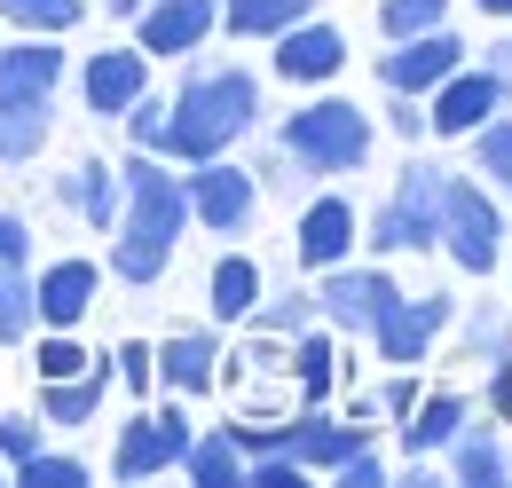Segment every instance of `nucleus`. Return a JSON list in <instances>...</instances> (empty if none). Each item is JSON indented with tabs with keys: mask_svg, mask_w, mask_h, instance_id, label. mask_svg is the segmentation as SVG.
I'll return each instance as SVG.
<instances>
[{
	"mask_svg": "<svg viewBox=\"0 0 512 488\" xmlns=\"http://www.w3.org/2000/svg\"><path fill=\"white\" fill-rule=\"evenodd\" d=\"M95 300H103V268L79 260V252L48 260V268L32 276V315H40V331H79V323L95 315Z\"/></svg>",
	"mask_w": 512,
	"mask_h": 488,
	"instance_id": "nucleus-16",
	"label": "nucleus"
},
{
	"mask_svg": "<svg viewBox=\"0 0 512 488\" xmlns=\"http://www.w3.org/2000/svg\"><path fill=\"white\" fill-rule=\"evenodd\" d=\"M418 394H426V386H418V370H394V378H386V386L371 394V402H379V418H386V426H402Z\"/></svg>",
	"mask_w": 512,
	"mask_h": 488,
	"instance_id": "nucleus-40",
	"label": "nucleus"
},
{
	"mask_svg": "<svg viewBox=\"0 0 512 488\" xmlns=\"http://www.w3.org/2000/svg\"><path fill=\"white\" fill-rule=\"evenodd\" d=\"M103 8H111V16H127V24L142 16V0H103Z\"/></svg>",
	"mask_w": 512,
	"mask_h": 488,
	"instance_id": "nucleus-48",
	"label": "nucleus"
},
{
	"mask_svg": "<svg viewBox=\"0 0 512 488\" xmlns=\"http://www.w3.org/2000/svg\"><path fill=\"white\" fill-rule=\"evenodd\" d=\"M71 56L48 40V32H16L0 40V103H56Z\"/></svg>",
	"mask_w": 512,
	"mask_h": 488,
	"instance_id": "nucleus-17",
	"label": "nucleus"
},
{
	"mask_svg": "<svg viewBox=\"0 0 512 488\" xmlns=\"http://www.w3.org/2000/svg\"><path fill=\"white\" fill-rule=\"evenodd\" d=\"M442 189H449V166L410 158L402 182H394V197L363 221V244H371L379 260H394V252H434V237H442Z\"/></svg>",
	"mask_w": 512,
	"mask_h": 488,
	"instance_id": "nucleus-4",
	"label": "nucleus"
},
{
	"mask_svg": "<svg viewBox=\"0 0 512 488\" xmlns=\"http://www.w3.org/2000/svg\"><path fill=\"white\" fill-rule=\"evenodd\" d=\"M56 134V111L48 103H0V166H32Z\"/></svg>",
	"mask_w": 512,
	"mask_h": 488,
	"instance_id": "nucleus-28",
	"label": "nucleus"
},
{
	"mask_svg": "<svg viewBox=\"0 0 512 488\" xmlns=\"http://www.w3.org/2000/svg\"><path fill=\"white\" fill-rule=\"evenodd\" d=\"M119 182H127V205H119V229H111V276L119 284H158L174 268L182 237H190L182 166L158 158V150H127L119 158Z\"/></svg>",
	"mask_w": 512,
	"mask_h": 488,
	"instance_id": "nucleus-1",
	"label": "nucleus"
},
{
	"mask_svg": "<svg viewBox=\"0 0 512 488\" xmlns=\"http://www.w3.org/2000/svg\"><path fill=\"white\" fill-rule=\"evenodd\" d=\"M434 24H449V0H379L386 40H410V32H434Z\"/></svg>",
	"mask_w": 512,
	"mask_h": 488,
	"instance_id": "nucleus-35",
	"label": "nucleus"
},
{
	"mask_svg": "<svg viewBox=\"0 0 512 488\" xmlns=\"http://www.w3.org/2000/svg\"><path fill=\"white\" fill-rule=\"evenodd\" d=\"M245 134H260V79L245 63H190L182 87L166 95V158L197 166L237 150Z\"/></svg>",
	"mask_w": 512,
	"mask_h": 488,
	"instance_id": "nucleus-2",
	"label": "nucleus"
},
{
	"mask_svg": "<svg viewBox=\"0 0 512 488\" xmlns=\"http://www.w3.org/2000/svg\"><path fill=\"white\" fill-rule=\"evenodd\" d=\"M465 418H473V402H465L457 386H426V394L410 402V418L394 426V433H402V457H442Z\"/></svg>",
	"mask_w": 512,
	"mask_h": 488,
	"instance_id": "nucleus-22",
	"label": "nucleus"
},
{
	"mask_svg": "<svg viewBox=\"0 0 512 488\" xmlns=\"http://www.w3.org/2000/svg\"><path fill=\"white\" fill-rule=\"evenodd\" d=\"M0 481H8V465H0Z\"/></svg>",
	"mask_w": 512,
	"mask_h": 488,
	"instance_id": "nucleus-49",
	"label": "nucleus"
},
{
	"mask_svg": "<svg viewBox=\"0 0 512 488\" xmlns=\"http://www.w3.org/2000/svg\"><path fill=\"white\" fill-rule=\"evenodd\" d=\"M481 16H497V24H512V0H473Z\"/></svg>",
	"mask_w": 512,
	"mask_h": 488,
	"instance_id": "nucleus-47",
	"label": "nucleus"
},
{
	"mask_svg": "<svg viewBox=\"0 0 512 488\" xmlns=\"http://www.w3.org/2000/svg\"><path fill=\"white\" fill-rule=\"evenodd\" d=\"M434 252H449V268H457V276H497V268H505V213H497L489 182L449 174V189H442V237H434Z\"/></svg>",
	"mask_w": 512,
	"mask_h": 488,
	"instance_id": "nucleus-5",
	"label": "nucleus"
},
{
	"mask_svg": "<svg viewBox=\"0 0 512 488\" xmlns=\"http://www.w3.org/2000/svg\"><path fill=\"white\" fill-rule=\"evenodd\" d=\"M260 292H268V276H260L253 252H221L213 276H205V307H213V323H245Z\"/></svg>",
	"mask_w": 512,
	"mask_h": 488,
	"instance_id": "nucleus-25",
	"label": "nucleus"
},
{
	"mask_svg": "<svg viewBox=\"0 0 512 488\" xmlns=\"http://www.w3.org/2000/svg\"><path fill=\"white\" fill-rule=\"evenodd\" d=\"M489 418H505V426H512V355L489 363Z\"/></svg>",
	"mask_w": 512,
	"mask_h": 488,
	"instance_id": "nucleus-45",
	"label": "nucleus"
},
{
	"mask_svg": "<svg viewBox=\"0 0 512 488\" xmlns=\"http://www.w3.org/2000/svg\"><path fill=\"white\" fill-rule=\"evenodd\" d=\"M32 331H40V315H32V268L0 260V347H24Z\"/></svg>",
	"mask_w": 512,
	"mask_h": 488,
	"instance_id": "nucleus-33",
	"label": "nucleus"
},
{
	"mask_svg": "<svg viewBox=\"0 0 512 488\" xmlns=\"http://www.w3.org/2000/svg\"><path fill=\"white\" fill-rule=\"evenodd\" d=\"M0 24L8 32H48V40H64L87 24V0H0Z\"/></svg>",
	"mask_w": 512,
	"mask_h": 488,
	"instance_id": "nucleus-32",
	"label": "nucleus"
},
{
	"mask_svg": "<svg viewBox=\"0 0 512 488\" xmlns=\"http://www.w3.org/2000/svg\"><path fill=\"white\" fill-rule=\"evenodd\" d=\"M465 56H473V48H465L449 24H434V32H410V40H386L379 87H386V95H418V103H426V95H434V87H442V79H449Z\"/></svg>",
	"mask_w": 512,
	"mask_h": 488,
	"instance_id": "nucleus-10",
	"label": "nucleus"
},
{
	"mask_svg": "<svg viewBox=\"0 0 512 488\" xmlns=\"http://www.w3.org/2000/svg\"><path fill=\"white\" fill-rule=\"evenodd\" d=\"M16 488H87L95 473H87V457H64V449H32L16 473H8Z\"/></svg>",
	"mask_w": 512,
	"mask_h": 488,
	"instance_id": "nucleus-34",
	"label": "nucleus"
},
{
	"mask_svg": "<svg viewBox=\"0 0 512 488\" xmlns=\"http://www.w3.org/2000/svg\"><path fill=\"white\" fill-rule=\"evenodd\" d=\"M150 363H158V394H182V402H190V394H213V386H221V363H229V355H221L213 331H174L166 347H150Z\"/></svg>",
	"mask_w": 512,
	"mask_h": 488,
	"instance_id": "nucleus-20",
	"label": "nucleus"
},
{
	"mask_svg": "<svg viewBox=\"0 0 512 488\" xmlns=\"http://www.w3.org/2000/svg\"><path fill=\"white\" fill-rule=\"evenodd\" d=\"M119 394V378H111V355H95V363L79 370V378H40V426H95L103 418V402Z\"/></svg>",
	"mask_w": 512,
	"mask_h": 488,
	"instance_id": "nucleus-19",
	"label": "nucleus"
},
{
	"mask_svg": "<svg viewBox=\"0 0 512 488\" xmlns=\"http://www.w3.org/2000/svg\"><path fill=\"white\" fill-rule=\"evenodd\" d=\"M371 142H379V126H371V111H363V103H347V95H316V103H300L292 119L276 126V150H284L308 182L363 174Z\"/></svg>",
	"mask_w": 512,
	"mask_h": 488,
	"instance_id": "nucleus-3",
	"label": "nucleus"
},
{
	"mask_svg": "<svg viewBox=\"0 0 512 488\" xmlns=\"http://www.w3.org/2000/svg\"><path fill=\"white\" fill-rule=\"evenodd\" d=\"M473 63L505 87V103H512V32H505V40H481V56H473Z\"/></svg>",
	"mask_w": 512,
	"mask_h": 488,
	"instance_id": "nucleus-44",
	"label": "nucleus"
},
{
	"mask_svg": "<svg viewBox=\"0 0 512 488\" xmlns=\"http://www.w3.org/2000/svg\"><path fill=\"white\" fill-rule=\"evenodd\" d=\"M331 481L339 488H386V457L379 449H355L347 465H331Z\"/></svg>",
	"mask_w": 512,
	"mask_h": 488,
	"instance_id": "nucleus-41",
	"label": "nucleus"
},
{
	"mask_svg": "<svg viewBox=\"0 0 512 488\" xmlns=\"http://www.w3.org/2000/svg\"><path fill=\"white\" fill-rule=\"evenodd\" d=\"M465 150H473V182H489V189H512V103L497 111V119H481L473 134H465Z\"/></svg>",
	"mask_w": 512,
	"mask_h": 488,
	"instance_id": "nucleus-30",
	"label": "nucleus"
},
{
	"mask_svg": "<svg viewBox=\"0 0 512 488\" xmlns=\"http://www.w3.org/2000/svg\"><path fill=\"white\" fill-rule=\"evenodd\" d=\"M95 363L71 331H40V347H32V378H79V370Z\"/></svg>",
	"mask_w": 512,
	"mask_h": 488,
	"instance_id": "nucleus-36",
	"label": "nucleus"
},
{
	"mask_svg": "<svg viewBox=\"0 0 512 488\" xmlns=\"http://www.w3.org/2000/svg\"><path fill=\"white\" fill-rule=\"evenodd\" d=\"M56 197H64L95 237H111V229H119V205H127V182H119L111 158H79L71 174H56Z\"/></svg>",
	"mask_w": 512,
	"mask_h": 488,
	"instance_id": "nucleus-21",
	"label": "nucleus"
},
{
	"mask_svg": "<svg viewBox=\"0 0 512 488\" xmlns=\"http://www.w3.org/2000/svg\"><path fill=\"white\" fill-rule=\"evenodd\" d=\"M190 410H182V394H166V402H142L119 441H111V481H158V473H182V449H190Z\"/></svg>",
	"mask_w": 512,
	"mask_h": 488,
	"instance_id": "nucleus-6",
	"label": "nucleus"
},
{
	"mask_svg": "<svg viewBox=\"0 0 512 488\" xmlns=\"http://www.w3.org/2000/svg\"><path fill=\"white\" fill-rule=\"evenodd\" d=\"M32 449H48V426H40V418H24V410H0V465L16 473Z\"/></svg>",
	"mask_w": 512,
	"mask_h": 488,
	"instance_id": "nucleus-39",
	"label": "nucleus"
},
{
	"mask_svg": "<svg viewBox=\"0 0 512 488\" xmlns=\"http://www.w3.org/2000/svg\"><path fill=\"white\" fill-rule=\"evenodd\" d=\"M268 63H276L284 87H331V79L347 71V32L323 24V16H300V24H284V32L268 40Z\"/></svg>",
	"mask_w": 512,
	"mask_h": 488,
	"instance_id": "nucleus-12",
	"label": "nucleus"
},
{
	"mask_svg": "<svg viewBox=\"0 0 512 488\" xmlns=\"http://www.w3.org/2000/svg\"><path fill=\"white\" fill-rule=\"evenodd\" d=\"M355 237H363V221H355V197H339V189H323L300 205V221H292V260L323 276V268H339V260H355Z\"/></svg>",
	"mask_w": 512,
	"mask_h": 488,
	"instance_id": "nucleus-14",
	"label": "nucleus"
},
{
	"mask_svg": "<svg viewBox=\"0 0 512 488\" xmlns=\"http://www.w3.org/2000/svg\"><path fill=\"white\" fill-rule=\"evenodd\" d=\"M0 260L8 268H32V221L24 213H0Z\"/></svg>",
	"mask_w": 512,
	"mask_h": 488,
	"instance_id": "nucleus-43",
	"label": "nucleus"
},
{
	"mask_svg": "<svg viewBox=\"0 0 512 488\" xmlns=\"http://www.w3.org/2000/svg\"><path fill=\"white\" fill-rule=\"evenodd\" d=\"M111 378L127 386L134 402H150V394H158V363H150V339H119V347H111Z\"/></svg>",
	"mask_w": 512,
	"mask_h": 488,
	"instance_id": "nucleus-37",
	"label": "nucleus"
},
{
	"mask_svg": "<svg viewBox=\"0 0 512 488\" xmlns=\"http://www.w3.org/2000/svg\"><path fill=\"white\" fill-rule=\"evenodd\" d=\"M253 182H260V189H292V182H308V174H300V166H292L284 150H268V158L253 166Z\"/></svg>",
	"mask_w": 512,
	"mask_h": 488,
	"instance_id": "nucleus-46",
	"label": "nucleus"
},
{
	"mask_svg": "<svg viewBox=\"0 0 512 488\" xmlns=\"http://www.w3.org/2000/svg\"><path fill=\"white\" fill-rule=\"evenodd\" d=\"M386 134L426 142V103H418V95H386Z\"/></svg>",
	"mask_w": 512,
	"mask_h": 488,
	"instance_id": "nucleus-42",
	"label": "nucleus"
},
{
	"mask_svg": "<svg viewBox=\"0 0 512 488\" xmlns=\"http://www.w3.org/2000/svg\"><path fill=\"white\" fill-rule=\"evenodd\" d=\"M119 126H127L134 150H158V158H166V103H158V95H134L127 111H119Z\"/></svg>",
	"mask_w": 512,
	"mask_h": 488,
	"instance_id": "nucleus-38",
	"label": "nucleus"
},
{
	"mask_svg": "<svg viewBox=\"0 0 512 488\" xmlns=\"http://www.w3.org/2000/svg\"><path fill=\"white\" fill-rule=\"evenodd\" d=\"M182 189H190V229H205V237H245V229H253V213H260L253 166H237L229 150L182 166Z\"/></svg>",
	"mask_w": 512,
	"mask_h": 488,
	"instance_id": "nucleus-7",
	"label": "nucleus"
},
{
	"mask_svg": "<svg viewBox=\"0 0 512 488\" xmlns=\"http://www.w3.org/2000/svg\"><path fill=\"white\" fill-rule=\"evenodd\" d=\"M308 323H316V292H308V284L260 292L253 315H245V331H268V339H292V331H308Z\"/></svg>",
	"mask_w": 512,
	"mask_h": 488,
	"instance_id": "nucleus-31",
	"label": "nucleus"
},
{
	"mask_svg": "<svg viewBox=\"0 0 512 488\" xmlns=\"http://www.w3.org/2000/svg\"><path fill=\"white\" fill-rule=\"evenodd\" d=\"M442 457H449V481L457 488H505V433L481 426V418H465Z\"/></svg>",
	"mask_w": 512,
	"mask_h": 488,
	"instance_id": "nucleus-24",
	"label": "nucleus"
},
{
	"mask_svg": "<svg viewBox=\"0 0 512 488\" xmlns=\"http://www.w3.org/2000/svg\"><path fill=\"white\" fill-rule=\"evenodd\" d=\"M182 473H190L197 488H245V441H237L229 426L190 433V449H182Z\"/></svg>",
	"mask_w": 512,
	"mask_h": 488,
	"instance_id": "nucleus-26",
	"label": "nucleus"
},
{
	"mask_svg": "<svg viewBox=\"0 0 512 488\" xmlns=\"http://www.w3.org/2000/svg\"><path fill=\"white\" fill-rule=\"evenodd\" d=\"M449 315H457V292H394V300L379 307V323H371L363 339L379 347V363L418 370L426 355H434V339L449 331Z\"/></svg>",
	"mask_w": 512,
	"mask_h": 488,
	"instance_id": "nucleus-8",
	"label": "nucleus"
},
{
	"mask_svg": "<svg viewBox=\"0 0 512 488\" xmlns=\"http://www.w3.org/2000/svg\"><path fill=\"white\" fill-rule=\"evenodd\" d=\"M497 111H505V87H497L481 63L465 56V63H457V71L442 79V87L426 95V134H434V142H465L473 126L497 119Z\"/></svg>",
	"mask_w": 512,
	"mask_h": 488,
	"instance_id": "nucleus-13",
	"label": "nucleus"
},
{
	"mask_svg": "<svg viewBox=\"0 0 512 488\" xmlns=\"http://www.w3.org/2000/svg\"><path fill=\"white\" fill-rule=\"evenodd\" d=\"M449 331L465 339V355H473V363H497V355H512V307H497V300H481V307L457 300Z\"/></svg>",
	"mask_w": 512,
	"mask_h": 488,
	"instance_id": "nucleus-29",
	"label": "nucleus"
},
{
	"mask_svg": "<svg viewBox=\"0 0 512 488\" xmlns=\"http://www.w3.org/2000/svg\"><path fill=\"white\" fill-rule=\"evenodd\" d=\"M284 378H292V394L300 402H331L339 394V331L331 323H308V331H292V347H284Z\"/></svg>",
	"mask_w": 512,
	"mask_h": 488,
	"instance_id": "nucleus-23",
	"label": "nucleus"
},
{
	"mask_svg": "<svg viewBox=\"0 0 512 488\" xmlns=\"http://www.w3.org/2000/svg\"><path fill=\"white\" fill-rule=\"evenodd\" d=\"M79 95H87L95 119H119L134 95H150V56L142 48H95L79 63Z\"/></svg>",
	"mask_w": 512,
	"mask_h": 488,
	"instance_id": "nucleus-18",
	"label": "nucleus"
},
{
	"mask_svg": "<svg viewBox=\"0 0 512 488\" xmlns=\"http://www.w3.org/2000/svg\"><path fill=\"white\" fill-rule=\"evenodd\" d=\"M276 449H284L292 465H308V473H331V465H347L355 449H371V426H363V418H331L323 402H300V410L276 426Z\"/></svg>",
	"mask_w": 512,
	"mask_h": 488,
	"instance_id": "nucleus-11",
	"label": "nucleus"
},
{
	"mask_svg": "<svg viewBox=\"0 0 512 488\" xmlns=\"http://www.w3.org/2000/svg\"><path fill=\"white\" fill-rule=\"evenodd\" d=\"M213 32H221L213 0H142V16H134V48L150 63H190Z\"/></svg>",
	"mask_w": 512,
	"mask_h": 488,
	"instance_id": "nucleus-15",
	"label": "nucleus"
},
{
	"mask_svg": "<svg viewBox=\"0 0 512 488\" xmlns=\"http://www.w3.org/2000/svg\"><path fill=\"white\" fill-rule=\"evenodd\" d=\"M308 292H316V323H331L339 339H363L402 284L386 276V260H339V268H323Z\"/></svg>",
	"mask_w": 512,
	"mask_h": 488,
	"instance_id": "nucleus-9",
	"label": "nucleus"
},
{
	"mask_svg": "<svg viewBox=\"0 0 512 488\" xmlns=\"http://www.w3.org/2000/svg\"><path fill=\"white\" fill-rule=\"evenodd\" d=\"M300 16H316V0H213V24L229 40H276Z\"/></svg>",
	"mask_w": 512,
	"mask_h": 488,
	"instance_id": "nucleus-27",
	"label": "nucleus"
}]
</instances>
